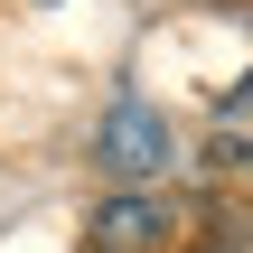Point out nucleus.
Returning <instances> with one entry per match:
<instances>
[{"instance_id": "nucleus-4", "label": "nucleus", "mask_w": 253, "mask_h": 253, "mask_svg": "<svg viewBox=\"0 0 253 253\" xmlns=\"http://www.w3.org/2000/svg\"><path fill=\"white\" fill-rule=\"evenodd\" d=\"M207 253H253V244H207Z\"/></svg>"}, {"instance_id": "nucleus-2", "label": "nucleus", "mask_w": 253, "mask_h": 253, "mask_svg": "<svg viewBox=\"0 0 253 253\" xmlns=\"http://www.w3.org/2000/svg\"><path fill=\"white\" fill-rule=\"evenodd\" d=\"M150 244H169V197L122 188V197L94 207V253H150Z\"/></svg>"}, {"instance_id": "nucleus-3", "label": "nucleus", "mask_w": 253, "mask_h": 253, "mask_svg": "<svg viewBox=\"0 0 253 253\" xmlns=\"http://www.w3.org/2000/svg\"><path fill=\"white\" fill-rule=\"evenodd\" d=\"M225 160H244V169H253V141H225Z\"/></svg>"}, {"instance_id": "nucleus-1", "label": "nucleus", "mask_w": 253, "mask_h": 253, "mask_svg": "<svg viewBox=\"0 0 253 253\" xmlns=\"http://www.w3.org/2000/svg\"><path fill=\"white\" fill-rule=\"evenodd\" d=\"M94 160H103V178H122V188L160 178V169L178 160V141H169V113H160V103H141V94H122V103L103 113V131H94Z\"/></svg>"}]
</instances>
